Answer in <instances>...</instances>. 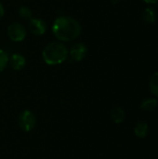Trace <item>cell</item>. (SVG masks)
I'll return each mask as SVG.
<instances>
[{"label":"cell","mask_w":158,"mask_h":159,"mask_svg":"<svg viewBox=\"0 0 158 159\" xmlns=\"http://www.w3.org/2000/svg\"><path fill=\"white\" fill-rule=\"evenodd\" d=\"M82 26L80 22L70 16H60L56 18L52 25L54 36L61 42H70L81 34Z\"/></svg>","instance_id":"obj_1"},{"label":"cell","mask_w":158,"mask_h":159,"mask_svg":"<svg viewBox=\"0 0 158 159\" xmlns=\"http://www.w3.org/2000/svg\"><path fill=\"white\" fill-rule=\"evenodd\" d=\"M68 56V48L61 41L50 42L44 48L42 51V58L48 65H59L64 62Z\"/></svg>","instance_id":"obj_2"},{"label":"cell","mask_w":158,"mask_h":159,"mask_svg":"<svg viewBox=\"0 0 158 159\" xmlns=\"http://www.w3.org/2000/svg\"><path fill=\"white\" fill-rule=\"evenodd\" d=\"M18 125L20 129L25 132L33 130L36 125V116L30 110L22 111L18 117Z\"/></svg>","instance_id":"obj_3"},{"label":"cell","mask_w":158,"mask_h":159,"mask_svg":"<svg viewBox=\"0 0 158 159\" xmlns=\"http://www.w3.org/2000/svg\"><path fill=\"white\" fill-rule=\"evenodd\" d=\"M7 35L13 42H21L27 35V30L22 23L12 22L7 27Z\"/></svg>","instance_id":"obj_4"},{"label":"cell","mask_w":158,"mask_h":159,"mask_svg":"<svg viewBox=\"0 0 158 159\" xmlns=\"http://www.w3.org/2000/svg\"><path fill=\"white\" fill-rule=\"evenodd\" d=\"M28 29L34 35L40 36L47 32V26L44 20L39 18H31L29 20Z\"/></svg>","instance_id":"obj_5"},{"label":"cell","mask_w":158,"mask_h":159,"mask_svg":"<svg viewBox=\"0 0 158 159\" xmlns=\"http://www.w3.org/2000/svg\"><path fill=\"white\" fill-rule=\"evenodd\" d=\"M88 54V47L84 43H75L74 44L70 50L69 56L74 61H83Z\"/></svg>","instance_id":"obj_6"},{"label":"cell","mask_w":158,"mask_h":159,"mask_svg":"<svg viewBox=\"0 0 158 159\" xmlns=\"http://www.w3.org/2000/svg\"><path fill=\"white\" fill-rule=\"evenodd\" d=\"M8 64L9 66L15 70V71H20L23 69L26 65V59L22 54L20 53H14L9 57L8 60Z\"/></svg>","instance_id":"obj_7"},{"label":"cell","mask_w":158,"mask_h":159,"mask_svg":"<svg viewBox=\"0 0 158 159\" xmlns=\"http://www.w3.org/2000/svg\"><path fill=\"white\" fill-rule=\"evenodd\" d=\"M142 19L146 23L153 24L156 21L157 19V12L155 7H148L143 10L142 13Z\"/></svg>","instance_id":"obj_8"},{"label":"cell","mask_w":158,"mask_h":159,"mask_svg":"<svg viewBox=\"0 0 158 159\" xmlns=\"http://www.w3.org/2000/svg\"><path fill=\"white\" fill-rule=\"evenodd\" d=\"M111 118L115 124H121L124 122L126 118V113L123 110V108L116 106L113 108L111 111Z\"/></svg>","instance_id":"obj_9"},{"label":"cell","mask_w":158,"mask_h":159,"mask_svg":"<svg viewBox=\"0 0 158 159\" xmlns=\"http://www.w3.org/2000/svg\"><path fill=\"white\" fill-rule=\"evenodd\" d=\"M134 133L138 138L143 139L145 138L148 133H149V127L148 125L143 122V121H139L136 123L135 127H134Z\"/></svg>","instance_id":"obj_10"},{"label":"cell","mask_w":158,"mask_h":159,"mask_svg":"<svg viewBox=\"0 0 158 159\" xmlns=\"http://www.w3.org/2000/svg\"><path fill=\"white\" fill-rule=\"evenodd\" d=\"M158 102L156 98H147L141 103V109L145 112H152L157 107Z\"/></svg>","instance_id":"obj_11"},{"label":"cell","mask_w":158,"mask_h":159,"mask_svg":"<svg viewBox=\"0 0 158 159\" xmlns=\"http://www.w3.org/2000/svg\"><path fill=\"white\" fill-rule=\"evenodd\" d=\"M149 89L153 96L158 99V72L154 73L149 80Z\"/></svg>","instance_id":"obj_12"},{"label":"cell","mask_w":158,"mask_h":159,"mask_svg":"<svg viewBox=\"0 0 158 159\" xmlns=\"http://www.w3.org/2000/svg\"><path fill=\"white\" fill-rule=\"evenodd\" d=\"M18 14H19V17L20 19H23V20H30L32 18V15H33V12L31 10L30 7H26V6H22L20 7L19 9H18Z\"/></svg>","instance_id":"obj_13"},{"label":"cell","mask_w":158,"mask_h":159,"mask_svg":"<svg viewBox=\"0 0 158 159\" xmlns=\"http://www.w3.org/2000/svg\"><path fill=\"white\" fill-rule=\"evenodd\" d=\"M9 56L7 51L0 48V73L3 72L8 64Z\"/></svg>","instance_id":"obj_14"},{"label":"cell","mask_w":158,"mask_h":159,"mask_svg":"<svg viewBox=\"0 0 158 159\" xmlns=\"http://www.w3.org/2000/svg\"><path fill=\"white\" fill-rule=\"evenodd\" d=\"M5 15V7L3 6V4L0 3V19H2Z\"/></svg>","instance_id":"obj_15"},{"label":"cell","mask_w":158,"mask_h":159,"mask_svg":"<svg viewBox=\"0 0 158 159\" xmlns=\"http://www.w3.org/2000/svg\"><path fill=\"white\" fill-rule=\"evenodd\" d=\"M144 3L146 4H150V5H154V4H156L158 2V0H143Z\"/></svg>","instance_id":"obj_16"},{"label":"cell","mask_w":158,"mask_h":159,"mask_svg":"<svg viewBox=\"0 0 158 159\" xmlns=\"http://www.w3.org/2000/svg\"><path fill=\"white\" fill-rule=\"evenodd\" d=\"M111 1H112V3H113V4H117L120 0H111Z\"/></svg>","instance_id":"obj_17"},{"label":"cell","mask_w":158,"mask_h":159,"mask_svg":"<svg viewBox=\"0 0 158 159\" xmlns=\"http://www.w3.org/2000/svg\"><path fill=\"white\" fill-rule=\"evenodd\" d=\"M0 92H1V90H0Z\"/></svg>","instance_id":"obj_18"}]
</instances>
